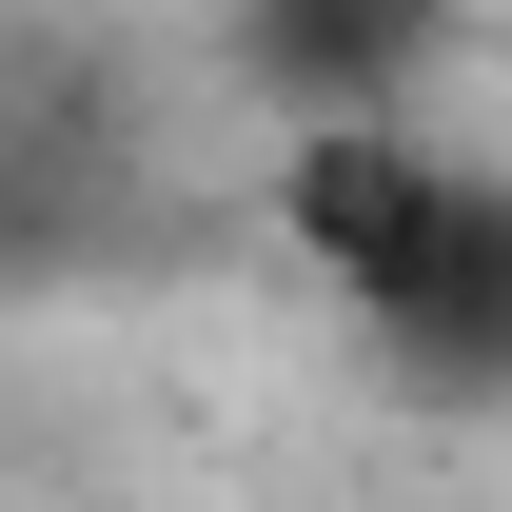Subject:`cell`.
Masks as SVG:
<instances>
[{
  "instance_id": "obj_1",
  "label": "cell",
  "mask_w": 512,
  "mask_h": 512,
  "mask_svg": "<svg viewBox=\"0 0 512 512\" xmlns=\"http://www.w3.org/2000/svg\"><path fill=\"white\" fill-rule=\"evenodd\" d=\"M276 217H296V256H316L355 316H394V335H473L493 276H512V197L473 178V158H434V138H394V119L296 138V158H276Z\"/></svg>"
}]
</instances>
